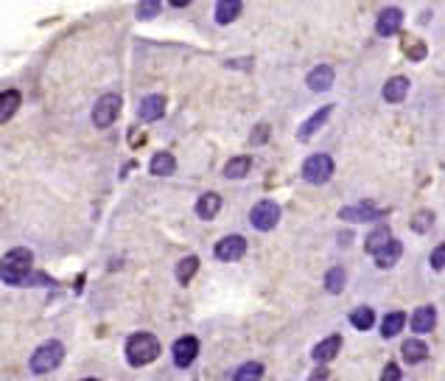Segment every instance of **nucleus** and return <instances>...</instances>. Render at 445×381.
I'll list each match as a JSON object with an SVG mask.
<instances>
[{
  "label": "nucleus",
  "mask_w": 445,
  "mask_h": 381,
  "mask_svg": "<svg viewBox=\"0 0 445 381\" xmlns=\"http://www.w3.org/2000/svg\"><path fill=\"white\" fill-rule=\"evenodd\" d=\"M81 381H98V379H81Z\"/></svg>",
  "instance_id": "obj_35"
},
{
  "label": "nucleus",
  "mask_w": 445,
  "mask_h": 381,
  "mask_svg": "<svg viewBox=\"0 0 445 381\" xmlns=\"http://www.w3.org/2000/svg\"><path fill=\"white\" fill-rule=\"evenodd\" d=\"M247 252V241L241 235H224L222 241L216 244V258L219 261H238Z\"/></svg>",
  "instance_id": "obj_8"
},
{
  "label": "nucleus",
  "mask_w": 445,
  "mask_h": 381,
  "mask_svg": "<svg viewBox=\"0 0 445 381\" xmlns=\"http://www.w3.org/2000/svg\"><path fill=\"white\" fill-rule=\"evenodd\" d=\"M403 325H406V314H403V311H392V314L384 317L381 334H384L386 339H389V336H398V334L403 331Z\"/></svg>",
  "instance_id": "obj_23"
},
{
  "label": "nucleus",
  "mask_w": 445,
  "mask_h": 381,
  "mask_svg": "<svg viewBox=\"0 0 445 381\" xmlns=\"http://www.w3.org/2000/svg\"><path fill=\"white\" fill-rule=\"evenodd\" d=\"M241 14V3L238 0H222V3H216V23H232L235 17Z\"/></svg>",
  "instance_id": "obj_25"
},
{
  "label": "nucleus",
  "mask_w": 445,
  "mask_h": 381,
  "mask_svg": "<svg viewBox=\"0 0 445 381\" xmlns=\"http://www.w3.org/2000/svg\"><path fill=\"white\" fill-rule=\"evenodd\" d=\"M196 269H199V258H196V255L182 258V261L177 264V281H179V283H188V281L196 275Z\"/></svg>",
  "instance_id": "obj_27"
},
{
  "label": "nucleus",
  "mask_w": 445,
  "mask_h": 381,
  "mask_svg": "<svg viewBox=\"0 0 445 381\" xmlns=\"http://www.w3.org/2000/svg\"><path fill=\"white\" fill-rule=\"evenodd\" d=\"M138 115H141V121H160L162 115H165V98L162 95H146L143 101H141V107H138Z\"/></svg>",
  "instance_id": "obj_10"
},
{
  "label": "nucleus",
  "mask_w": 445,
  "mask_h": 381,
  "mask_svg": "<svg viewBox=\"0 0 445 381\" xmlns=\"http://www.w3.org/2000/svg\"><path fill=\"white\" fill-rule=\"evenodd\" d=\"M434 322H437L434 305H420V308L412 314V331H417V334H429V331L434 328Z\"/></svg>",
  "instance_id": "obj_12"
},
{
  "label": "nucleus",
  "mask_w": 445,
  "mask_h": 381,
  "mask_svg": "<svg viewBox=\"0 0 445 381\" xmlns=\"http://www.w3.org/2000/svg\"><path fill=\"white\" fill-rule=\"evenodd\" d=\"M20 101H23L20 90H3L0 93V124L14 118V112L20 110Z\"/></svg>",
  "instance_id": "obj_14"
},
{
  "label": "nucleus",
  "mask_w": 445,
  "mask_h": 381,
  "mask_svg": "<svg viewBox=\"0 0 445 381\" xmlns=\"http://www.w3.org/2000/svg\"><path fill=\"white\" fill-rule=\"evenodd\" d=\"M400 25H403V11H400L398 6H389V8H384V11L378 14V20H375V31H378L381 37H389V34H395Z\"/></svg>",
  "instance_id": "obj_9"
},
{
  "label": "nucleus",
  "mask_w": 445,
  "mask_h": 381,
  "mask_svg": "<svg viewBox=\"0 0 445 381\" xmlns=\"http://www.w3.org/2000/svg\"><path fill=\"white\" fill-rule=\"evenodd\" d=\"M308 90H314V93H325V90H331V84H333V68H328V65H316L311 74H308Z\"/></svg>",
  "instance_id": "obj_11"
},
{
  "label": "nucleus",
  "mask_w": 445,
  "mask_h": 381,
  "mask_svg": "<svg viewBox=\"0 0 445 381\" xmlns=\"http://www.w3.org/2000/svg\"><path fill=\"white\" fill-rule=\"evenodd\" d=\"M406 93H409V78L395 76L384 84V98H386L389 104H400V101L406 98Z\"/></svg>",
  "instance_id": "obj_15"
},
{
  "label": "nucleus",
  "mask_w": 445,
  "mask_h": 381,
  "mask_svg": "<svg viewBox=\"0 0 445 381\" xmlns=\"http://www.w3.org/2000/svg\"><path fill=\"white\" fill-rule=\"evenodd\" d=\"M400 252H403V244H400L398 238H392V244H389V247H384V250L375 255L378 269H389V266H395V264H398V258H400Z\"/></svg>",
  "instance_id": "obj_18"
},
{
  "label": "nucleus",
  "mask_w": 445,
  "mask_h": 381,
  "mask_svg": "<svg viewBox=\"0 0 445 381\" xmlns=\"http://www.w3.org/2000/svg\"><path fill=\"white\" fill-rule=\"evenodd\" d=\"M157 356H160V342L154 334L141 331V334H132L126 339V362L132 368H143L148 362H154Z\"/></svg>",
  "instance_id": "obj_2"
},
{
  "label": "nucleus",
  "mask_w": 445,
  "mask_h": 381,
  "mask_svg": "<svg viewBox=\"0 0 445 381\" xmlns=\"http://www.w3.org/2000/svg\"><path fill=\"white\" fill-rule=\"evenodd\" d=\"M432 228H434V213H432V211H420V213L412 216V230H415V233L423 235V233H429Z\"/></svg>",
  "instance_id": "obj_30"
},
{
  "label": "nucleus",
  "mask_w": 445,
  "mask_h": 381,
  "mask_svg": "<svg viewBox=\"0 0 445 381\" xmlns=\"http://www.w3.org/2000/svg\"><path fill=\"white\" fill-rule=\"evenodd\" d=\"M325 289H328L331 295H339V292L345 289V269H342V266L328 269V275H325Z\"/></svg>",
  "instance_id": "obj_29"
},
{
  "label": "nucleus",
  "mask_w": 445,
  "mask_h": 381,
  "mask_svg": "<svg viewBox=\"0 0 445 381\" xmlns=\"http://www.w3.org/2000/svg\"><path fill=\"white\" fill-rule=\"evenodd\" d=\"M381 381H400V368L398 365H386L384 373H381Z\"/></svg>",
  "instance_id": "obj_33"
},
{
  "label": "nucleus",
  "mask_w": 445,
  "mask_h": 381,
  "mask_svg": "<svg viewBox=\"0 0 445 381\" xmlns=\"http://www.w3.org/2000/svg\"><path fill=\"white\" fill-rule=\"evenodd\" d=\"M333 177V160L331 154H311L305 163H302V180L311 182V185H322Z\"/></svg>",
  "instance_id": "obj_4"
},
{
  "label": "nucleus",
  "mask_w": 445,
  "mask_h": 381,
  "mask_svg": "<svg viewBox=\"0 0 445 381\" xmlns=\"http://www.w3.org/2000/svg\"><path fill=\"white\" fill-rule=\"evenodd\" d=\"M174 168H177V160L168 152H157L148 163V171L157 174V177H168V174H174Z\"/></svg>",
  "instance_id": "obj_19"
},
{
  "label": "nucleus",
  "mask_w": 445,
  "mask_h": 381,
  "mask_svg": "<svg viewBox=\"0 0 445 381\" xmlns=\"http://www.w3.org/2000/svg\"><path fill=\"white\" fill-rule=\"evenodd\" d=\"M392 244V233L386 228H378V230H372L370 235H367V244H364V250L367 252H372V255H378L384 247H389Z\"/></svg>",
  "instance_id": "obj_22"
},
{
  "label": "nucleus",
  "mask_w": 445,
  "mask_h": 381,
  "mask_svg": "<svg viewBox=\"0 0 445 381\" xmlns=\"http://www.w3.org/2000/svg\"><path fill=\"white\" fill-rule=\"evenodd\" d=\"M432 266L434 269H445V244H440V247H434V252H432Z\"/></svg>",
  "instance_id": "obj_32"
},
{
  "label": "nucleus",
  "mask_w": 445,
  "mask_h": 381,
  "mask_svg": "<svg viewBox=\"0 0 445 381\" xmlns=\"http://www.w3.org/2000/svg\"><path fill=\"white\" fill-rule=\"evenodd\" d=\"M171 351H174V365L177 368H188L199 356V339L196 336H179Z\"/></svg>",
  "instance_id": "obj_7"
},
{
  "label": "nucleus",
  "mask_w": 445,
  "mask_h": 381,
  "mask_svg": "<svg viewBox=\"0 0 445 381\" xmlns=\"http://www.w3.org/2000/svg\"><path fill=\"white\" fill-rule=\"evenodd\" d=\"M31 264H34L31 250H25V247L8 250V252L0 258V281H3L6 286H20V283H25L28 275H31Z\"/></svg>",
  "instance_id": "obj_1"
},
{
  "label": "nucleus",
  "mask_w": 445,
  "mask_h": 381,
  "mask_svg": "<svg viewBox=\"0 0 445 381\" xmlns=\"http://www.w3.org/2000/svg\"><path fill=\"white\" fill-rule=\"evenodd\" d=\"M249 168H252V160H249L247 154H241V157H232V160L224 165V177H227V180H241V177L249 174Z\"/></svg>",
  "instance_id": "obj_20"
},
{
  "label": "nucleus",
  "mask_w": 445,
  "mask_h": 381,
  "mask_svg": "<svg viewBox=\"0 0 445 381\" xmlns=\"http://www.w3.org/2000/svg\"><path fill=\"white\" fill-rule=\"evenodd\" d=\"M308 381H328V370H325V368L314 370V373H311V379H308Z\"/></svg>",
  "instance_id": "obj_34"
},
{
  "label": "nucleus",
  "mask_w": 445,
  "mask_h": 381,
  "mask_svg": "<svg viewBox=\"0 0 445 381\" xmlns=\"http://www.w3.org/2000/svg\"><path fill=\"white\" fill-rule=\"evenodd\" d=\"M261 376H263V365L261 362H247L235 370L232 381H261Z\"/></svg>",
  "instance_id": "obj_28"
},
{
  "label": "nucleus",
  "mask_w": 445,
  "mask_h": 381,
  "mask_svg": "<svg viewBox=\"0 0 445 381\" xmlns=\"http://www.w3.org/2000/svg\"><path fill=\"white\" fill-rule=\"evenodd\" d=\"M249 222H252L255 230H272L280 222V205L272 202V199L258 202V205L252 208V213H249Z\"/></svg>",
  "instance_id": "obj_6"
},
{
  "label": "nucleus",
  "mask_w": 445,
  "mask_h": 381,
  "mask_svg": "<svg viewBox=\"0 0 445 381\" xmlns=\"http://www.w3.org/2000/svg\"><path fill=\"white\" fill-rule=\"evenodd\" d=\"M400 353H403V359H406L409 365H417V362H423V359L429 356V348H426V342H420V339H409V342H403Z\"/></svg>",
  "instance_id": "obj_21"
},
{
  "label": "nucleus",
  "mask_w": 445,
  "mask_h": 381,
  "mask_svg": "<svg viewBox=\"0 0 445 381\" xmlns=\"http://www.w3.org/2000/svg\"><path fill=\"white\" fill-rule=\"evenodd\" d=\"M339 348H342V336H328V339H322L316 348H314V362H319V365H325V362H331V359H336V353H339Z\"/></svg>",
  "instance_id": "obj_13"
},
{
  "label": "nucleus",
  "mask_w": 445,
  "mask_h": 381,
  "mask_svg": "<svg viewBox=\"0 0 445 381\" xmlns=\"http://www.w3.org/2000/svg\"><path fill=\"white\" fill-rule=\"evenodd\" d=\"M372 322H375V311L367 308V305H359V308L350 311V325H353V328H359V331H370Z\"/></svg>",
  "instance_id": "obj_24"
},
{
  "label": "nucleus",
  "mask_w": 445,
  "mask_h": 381,
  "mask_svg": "<svg viewBox=\"0 0 445 381\" xmlns=\"http://www.w3.org/2000/svg\"><path fill=\"white\" fill-rule=\"evenodd\" d=\"M222 211V197L219 194H202L199 197V202H196V213H199V219H213L216 213Z\"/></svg>",
  "instance_id": "obj_16"
},
{
  "label": "nucleus",
  "mask_w": 445,
  "mask_h": 381,
  "mask_svg": "<svg viewBox=\"0 0 445 381\" xmlns=\"http://www.w3.org/2000/svg\"><path fill=\"white\" fill-rule=\"evenodd\" d=\"M118 112H121V95L107 93V95H101V98L95 101V107H93V124H95L98 129H107V127L115 124Z\"/></svg>",
  "instance_id": "obj_5"
},
{
  "label": "nucleus",
  "mask_w": 445,
  "mask_h": 381,
  "mask_svg": "<svg viewBox=\"0 0 445 381\" xmlns=\"http://www.w3.org/2000/svg\"><path fill=\"white\" fill-rule=\"evenodd\" d=\"M339 216H342V219H353V222H367V219H375V216H381V213L367 202V205H359V208H342Z\"/></svg>",
  "instance_id": "obj_26"
},
{
  "label": "nucleus",
  "mask_w": 445,
  "mask_h": 381,
  "mask_svg": "<svg viewBox=\"0 0 445 381\" xmlns=\"http://www.w3.org/2000/svg\"><path fill=\"white\" fill-rule=\"evenodd\" d=\"M62 359H65V345H62L59 339H48V342H42V345L34 351L28 368H31V373L42 376V373L57 370V368L62 365Z\"/></svg>",
  "instance_id": "obj_3"
},
{
  "label": "nucleus",
  "mask_w": 445,
  "mask_h": 381,
  "mask_svg": "<svg viewBox=\"0 0 445 381\" xmlns=\"http://www.w3.org/2000/svg\"><path fill=\"white\" fill-rule=\"evenodd\" d=\"M328 115H331V107H322V110H316V112H314V115H311V118H308V121L299 127L297 138H299V141H308V138H311V135H314V132H316V129H319V127L328 121Z\"/></svg>",
  "instance_id": "obj_17"
},
{
  "label": "nucleus",
  "mask_w": 445,
  "mask_h": 381,
  "mask_svg": "<svg viewBox=\"0 0 445 381\" xmlns=\"http://www.w3.org/2000/svg\"><path fill=\"white\" fill-rule=\"evenodd\" d=\"M157 11H160V3H157V0H146V3H141V6H138V17H141V20L154 17Z\"/></svg>",
  "instance_id": "obj_31"
}]
</instances>
